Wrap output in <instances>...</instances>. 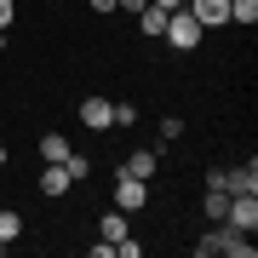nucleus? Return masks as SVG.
I'll return each instance as SVG.
<instances>
[{"label":"nucleus","instance_id":"nucleus-1","mask_svg":"<svg viewBox=\"0 0 258 258\" xmlns=\"http://www.w3.org/2000/svg\"><path fill=\"white\" fill-rule=\"evenodd\" d=\"M161 35H166V40H172V46H178V52H189V46H195V40H201V23H195V18H189V12H184V6H178V12H166V29H161Z\"/></svg>","mask_w":258,"mask_h":258},{"label":"nucleus","instance_id":"nucleus-2","mask_svg":"<svg viewBox=\"0 0 258 258\" xmlns=\"http://www.w3.org/2000/svg\"><path fill=\"white\" fill-rule=\"evenodd\" d=\"M224 224L230 230H258V195H230V207H224Z\"/></svg>","mask_w":258,"mask_h":258},{"label":"nucleus","instance_id":"nucleus-3","mask_svg":"<svg viewBox=\"0 0 258 258\" xmlns=\"http://www.w3.org/2000/svg\"><path fill=\"white\" fill-rule=\"evenodd\" d=\"M144 201H149V184L132 178V172H120V178H115V207H120V212H138Z\"/></svg>","mask_w":258,"mask_h":258},{"label":"nucleus","instance_id":"nucleus-4","mask_svg":"<svg viewBox=\"0 0 258 258\" xmlns=\"http://www.w3.org/2000/svg\"><path fill=\"white\" fill-rule=\"evenodd\" d=\"M184 12L201 29H218V23H230V0H184Z\"/></svg>","mask_w":258,"mask_h":258},{"label":"nucleus","instance_id":"nucleus-5","mask_svg":"<svg viewBox=\"0 0 258 258\" xmlns=\"http://www.w3.org/2000/svg\"><path fill=\"white\" fill-rule=\"evenodd\" d=\"M81 120H86L92 132H109V126H115V103H109V98H81Z\"/></svg>","mask_w":258,"mask_h":258},{"label":"nucleus","instance_id":"nucleus-6","mask_svg":"<svg viewBox=\"0 0 258 258\" xmlns=\"http://www.w3.org/2000/svg\"><path fill=\"white\" fill-rule=\"evenodd\" d=\"M224 189H230V195H258V161L235 166V172H224Z\"/></svg>","mask_w":258,"mask_h":258},{"label":"nucleus","instance_id":"nucleus-7","mask_svg":"<svg viewBox=\"0 0 258 258\" xmlns=\"http://www.w3.org/2000/svg\"><path fill=\"white\" fill-rule=\"evenodd\" d=\"M218 252H230V258H252V235L224 224V230H218Z\"/></svg>","mask_w":258,"mask_h":258},{"label":"nucleus","instance_id":"nucleus-8","mask_svg":"<svg viewBox=\"0 0 258 258\" xmlns=\"http://www.w3.org/2000/svg\"><path fill=\"white\" fill-rule=\"evenodd\" d=\"M75 178L63 172V161H46V172H40V195H69Z\"/></svg>","mask_w":258,"mask_h":258},{"label":"nucleus","instance_id":"nucleus-9","mask_svg":"<svg viewBox=\"0 0 258 258\" xmlns=\"http://www.w3.org/2000/svg\"><path fill=\"white\" fill-rule=\"evenodd\" d=\"M155 155H161V149H132L120 172H132V178H144V184H149V178H155Z\"/></svg>","mask_w":258,"mask_h":258},{"label":"nucleus","instance_id":"nucleus-10","mask_svg":"<svg viewBox=\"0 0 258 258\" xmlns=\"http://www.w3.org/2000/svg\"><path fill=\"white\" fill-rule=\"evenodd\" d=\"M69 149H75V144L63 138V132H46V138H40V161H63Z\"/></svg>","mask_w":258,"mask_h":258},{"label":"nucleus","instance_id":"nucleus-11","mask_svg":"<svg viewBox=\"0 0 258 258\" xmlns=\"http://www.w3.org/2000/svg\"><path fill=\"white\" fill-rule=\"evenodd\" d=\"M63 172L75 178V184H86V178H92V161H86L81 149H69V155H63Z\"/></svg>","mask_w":258,"mask_h":258},{"label":"nucleus","instance_id":"nucleus-12","mask_svg":"<svg viewBox=\"0 0 258 258\" xmlns=\"http://www.w3.org/2000/svg\"><path fill=\"white\" fill-rule=\"evenodd\" d=\"M138 29H144L149 40H155L161 29H166V12H161V6H144V12H138Z\"/></svg>","mask_w":258,"mask_h":258},{"label":"nucleus","instance_id":"nucleus-13","mask_svg":"<svg viewBox=\"0 0 258 258\" xmlns=\"http://www.w3.org/2000/svg\"><path fill=\"white\" fill-rule=\"evenodd\" d=\"M98 230H103V241H120V235H126V212H103V224H98Z\"/></svg>","mask_w":258,"mask_h":258},{"label":"nucleus","instance_id":"nucleus-14","mask_svg":"<svg viewBox=\"0 0 258 258\" xmlns=\"http://www.w3.org/2000/svg\"><path fill=\"white\" fill-rule=\"evenodd\" d=\"M201 207H207V218H224V207H230V189H212V184H207Z\"/></svg>","mask_w":258,"mask_h":258},{"label":"nucleus","instance_id":"nucleus-15","mask_svg":"<svg viewBox=\"0 0 258 258\" xmlns=\"http://www.w3.org/2000/svg\"><path fill=\"white\" fill-rule=\"evenodd\" d=\"M230 23H258V0H230Z\"/></svg>","mask_w":258,"mask_h":258},{"label":"nucleus","instance_id":"nucleus-16","mask_svg":"<svg viewBox=\"0 0 258 258\" xmlns=\"http://www.w3.org/2000/svg\"><path fill=\"white\" fill-rule=\"evenodd\" d=\"M18 230H23L18 212H0V241H18Z\"/></svg>","mask_w":258,"mask_h":258},{"label":"nucleus","instance_id":"nucleus-17","mask_svg":"<svg viewBox=\"0 0 258 258\" xmlns=\"http://www.w3.org/2000/svg\"><path fill=\"white\" fill-rule=\"evenodd\" d=\"M195 252H201V258H212V252H218V230H207L201 241H195Z\"/></svg>","mask_w":258,"mask_h":258},{"label":"nucleus","instance_id":"nucleus-18","mask_svg":"<svg viewBox=\"0 0 258 258\" xmlns=\"http://www.w3.org/2000/svg\"><path fill=\"white\" fill-rule=\"evenodd\" d=\"M12 18H18V0H0V29H6Z\"/></svg>","mask_w":258,"mask_h":258},{"label":"nucleus","instance_id":"nucleus-19","mask_svg":"<svg viewBox=\"0 0 258 258\" xmlns=\"http://www.w3.org/2000/svg\"><path fill=\"white\" fill-rule=\"evenodd\" d=\"M149 6H161V12H178V6H184V0H149Z\"/></svg>","mask_w":258,"mask_h":258},{"label":"nucleus","instance_id":"nucleus-20","mask_svg":"<svg viewBox=\"0 0 258 258\" xmlns=\"http://www.w3.org/2000/svg\"><path fill=\"white\" fill-rule=\"evenodd\" d=\"M92 12H115V0H92Z\"/></svg>","mask_w":258,"mask_h":258},{"label":"nucleus","instance_id":"nucleus-21","mask_svg":"<svg viewBox=\"0 0 258 258\" xmlns=\"http://www.w3.org/2000/svg\"><path fill=\"white\" fill-rule=\"evenodd\" d=\"M0 52H6V29H0Z\"/></svg>","mask_w":258,"mask_h":258},{"label":"nucleus","instance_id":"nucleus-22","mask_svg":"<svg viewBox=\"0 0 258 258\" xmlns=\"http://www.w3.org/2000/svg\"><path fill=\"white\" fill-rule=\"evenodd\" d=\"M0 166H6V144H0Z\"/></svg>","mask_w":258,"mask_h":258},{"label":"nucleus","instance_id":"nucleus-23","mask_svg":"<svg viewBox=\"0 0 258 258\" xmlns=\"http://www.w3.org/2000/svg\"><path fill=\"white\" fill-rule=\"evenodd\" d=\"M0 252H6V241H0Z\"/></svg>","mask_w":258,"mask_h":258}]
</instances>
